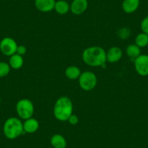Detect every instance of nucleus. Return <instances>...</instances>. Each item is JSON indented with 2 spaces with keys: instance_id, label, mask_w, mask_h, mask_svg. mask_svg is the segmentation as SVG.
<instances>
[{
  "instance_id": "nucleus-10",
  "label": "nucleus",
  "mask_w": 148,
  "mask_h": 148,
  "mask_svg": "<svg viewBox=\"0 0 148 148\" xmlns=\"http://www.w3.org/2000/svg\"><path fill=\"white\" fill-rule=\"evenodd\" d=\"M122 56H123V52L121 49L118 47H113L106 52L107 61L110 63L119 62L121 59Z\"/></svg>"
},
{
  "instance_id": "nucleus-1",
  "label": "nucleus",
  "mask_w": 148,
  "mask_h": 148,
  "mask_svg": "<svg viewBox=\"0 0 148 148\" xmlns=\"http://www.w3.org/2000/svg\"><path fill=\"white\" fill-rule=\"evenodd\" d=\"M82 60L89 66H103L107 61L106 52L101 47H89L84 50L82 53Z\"/></svg>"
},
{
  "instance_id": "nucleus-15",
  "label": "nucleus",
  "mask_w": 148,
  "mask_h": 148,
  "mask_svg": "<svg viewBox=\"0 0 148 148\" xmlns=\"http://www.w3.org/2000/svg\"><path fill=\"white\" fill-rule=\"evenodd\" d=\"M81 74H82L81 70L79 69V67L75 65H71L68 67L65 71V76L71 80H76L79 79Z\"/></svg>"
},
{
  "instance_id": "nucleus-24",
  "label": "nucleus",
  "mask_w": 148,
  "mask_h": 148,
  "mask_svg": "<svg viewBox=\"0 0 148 148\" xmlns=\"http://www.w3.org/2000/svg\"><path fill=\"white\" fill-rule=\"evenodd\" d=\"M1 101H2V98H1V96H0V103H1Z\"/></svg>"
},
{
  "instance_id": "nucleus-8",
  "label": "nucleus",
  "mask_w": 148,
  "mask_h": 148,
  "mask_svg": "<svg viewBox=\"0 0 148 148\" xmlns=\"http://www.w3.org/2000/svg\"><path fill=\"white\" fill-rule=\"evenodd\" d=\"M71 11L73 14L79 15L83 14L87 10V0H73L71 4Z\"/></svg>"
},
{
  "instance_id": "nucleus-22",
  "label": "nucleus",
  "mask_w": 148,
  "mask_h": 148,
  "mask_svg": "<svg viewBox=\"0 0 148 148\" xmlns=\"http://www.w3.org/2000/svg\"><path fill=\"white\" fill-rule=\"evenodd\" d=\"M120 37L122 38V39H126V38H128L130 35V31H129L128 28H124L123 29H121L120 31Z\"/></svg>"
},
{
  "instance_id": "nucleus-9",
  "label": "nucleus",
  "mask_w": 148,
  "mask_h": 148,
  "mask_svg": "<svg viewBox=\"0 0 148 148\" xmlns=\"http://www.w3.org/2000/svg\"><path fill=\"white\" fill-rule=\"evenodd\" d=\"M55 0H35V6L42 12H49L55 8Z\"/></svg>"
},
{
  "instance_id": "nucleus-19",
  "label": "nucleus",
  "mask_w": 148,
  "mask_h": 148,
  "mask_svg": "<svg viewBox=\"0 0 148 148\" xmlns=\"http://www.w3.org/2000/svg\"><path fill=\"white\" fill-rule=\"evenodd\" d=\"M10 68L9 63L5 62H0V78L8 76L10 71Z\"/></svg>"
},
{
  "instance_id": "nucleus-6",
  "label": "nucleus",
  "mask_w": 148,
  "mask_h": 148,
  "mask_svg": "<svg viewBox=\"0 0 148 148\" xmlns=\"http://www.w3.org/2000/svg\"><path fill=\"white\" fill-rule=\"evenodd\" d=\"M18 44L10 37H5L0 42V51L6 56H12L16 53Z\"/></svg>"
},
{
  "instance_id": "nucleus-11",
  "label": "nucleus",
  "mask_w": 148,
  "mask_h": 148,
  "mask_svg": "<svg viewBox=\"0 0 148 148\" xmlns=\"http://www.w3.org/2000/svg\"><path fill=\"white\" fill-rule=\"evenodd\" d=\"M23 123V131L25 133L34 134L37 132L39 128V121L32 117L25 120L24 123Z\"/></svg>"
},
{
  "instance_id": "nucleus-13",
  "label": "nucleus",
  "mask_w": 148,
  "mask_h": 148,
  "mask_svg": "<svg viewBox=\"0 0 148 148\" xmlns=\"http://www.w3.org/2000/svg\"><path fill=\"white\" fill-rule=\"evenodd\" d=\"M50 144L54 148H65L67 147V141L61 134L53 135L51 137Z\"/></svg>"
},
{
  "instance_id": "nucleus-18",
  "label": "nucleus",
  "mask_w": 148,
  "mask_h": 148,
  "mask_svg": "<svg viewBox=\"0 0 148 148\" xmlns=\"http://www.w3.org/2000/svg\"><path fill=\"white\" fill-rule=\"evenodd\" d=\"M135 45L139 47L143 48L148 45V35L145 33H140L135 38Z\"/></svg>"
},
{
  "instance_id": "nucleus-5",
  "label": "nucleus",
  "mask_w": 148,
  "mask_h": 148,
  "mask_svg": "<svg viewBox=\"0 0 148 148\" xmlns=\"http://www.w3.org/2000/svg\"><path fill=\"white\" fill-rule=\"evenodd\" d=\"M79 86L86 92L95 89L97 84V76L92 71H84L82 73L79 78Z\"/></svg>"
},
{
  "instance_id": "nucleus-4",
  "label": "nucleus",
  "mask_w": 148,
  "mask_h": 148,
  "mask_svg": "<svg viewBox=\"0 0 148 148\" xmlns=\"http://www.w3.org/2000/svg\"><path fill=\"white\" fill-rule=\"evenodd\" d=\"M16 112L20 119L23 120L30 119L34 113V104L30 99H20L16 104Z\"/></svg>"
},
{
  "instance_id": "nucleus-17",
  "label": "nucleus",
  "mask_w": 148,
  "mask_h": 148,
  "mask_svg": "<svg viewBox=\"0 0 148 148\" xmlns=\"http://www.w3.org/2000/svg\"><path fill=\"white\" fill-rule=\"evenodd\" d=\"M141 48L135 44H131L126 47V54L132 59L135 60L141 55Z\"/></svg>"
},
{
  "instance_id": "nucleus-3",
  "label": "nucleus",
  "mask_w": 148,
  "mask_h": 148,
  "mask_svg": "<svg viewBox=\"0 0 148 148\" xmlns=\"http://www.w3.org/2000/svg\"><path fill=\"white\" fill-rule=\"evenodd\" d=\"M5 136L9 139H15L24 132L23 123L20 119L11 117L5 121L3 126Z\"/></svg>"
},
{
  "instance_id": "nucleus-23",
  "label": "nucleus",
  "mask_w": 148,
  "mask_h": 148,
  "mask_svg": "<svg viewBox=\"0 0 148 148\" xmlns=\"http://www.w3.org/2000/svg\"><path fill=\"white\" fill-rule=\"evenodd\" d=\"M26 51L27 49L24 45H18V48H17L16 53L21 55V56H23V55L26 53Z\"/></svg>"
},
{
  "instance_id": "nucleus-2",
  "label": "nucleus",
  "mask_w": 148,
  "mask_h": 148,
  "mask_svg": "<svg viewBox=\"0 0 148 148\" xmlns=\"http://www.w3.org/2000/svg\"><path fill=\"white\" fill-rule=\"evenodd\" d=\"M73 105L71 99L68 97H60L54 105V116L60 121H68L70 116L73 114Z\"/></svg>"
},
{
  "instance_id": "nucleus-14",
  "label": "nucleus",
  "mask_w": 148,
  "mask_h": 148,
  "mask_svg": "<svg viewBox=\"0 0 148 148\" xmlns=\"http://www.w3.org/2000/svg\"><path fill=\"white\" fill-rule=\"evenodd\" d=\"M23 56L15 53L12 55V56L10 57L9 60V65L11 68L14 70H18L22 68L23 65Z\"/></svg>"
},
{
  "instance_id": "nucleus-21",
  "label": "nucleus",
  "mask_w": 148,
  "mask_h": 148,
  "mask_svg": "<svg viewBox=\"0 0 148 148\" xmlns=\"http://www.w3.org/2000/svg\"><path fill=\"white\" fill-rule=\"evenodd\" d=\"M68 121L69 122L70 124L71 125H76L78 123H79V118L76 115L72 114L68 119Z\"/></svg>"
},
{
  "instance_id": "nucleus-20",
  "label": "nucleus",
  "mask_w": 148,
  "mask_h": 148,
  "mask_svg": "<svg viewBox=\"0 0 148 148\" xmlns=\"http://www.w3.org/2000/svg\"><path fill=\"white\" fill-rule=\"evenodd\" d=\"M141 29L142 32L148 35V16L145 17L141 22Z\"/></svg>"
},
{
  "instance_id": "nucleus-7",
  "label": "nucleus",
  "mask_w": 148,
  "mask_h": 148,
  "mask_svg": "<svg viewBox=\"0 0 148 148\" xmlns=\"http://www.w3.org/2000/svg\"><path fill=\"white\" fill-rule=\"evenodd\" d=\"M136 73L141 76H148V55H140L134 60Z\"/></svg>"
},
{
  "instance_id": "nucleus-16",
  "label": "nucleus",
  "mask_w": 148,
  "mask_h": 148,
  "mask_svg": "<svg viewBox=\"0 0 148 148\" xmlns=\"http://www.w3.org/2000/svg\"><path fill=\"white\" fill-rule=\"evenodd\" d=\"M54 10L60 15H65L71 10V6L65 0H59L55 2Z\"/></svg>"
},
{
  "instance_id": "nucleus-12",
  "label": "nucleus",
  "mask_w": 148,
  "mask_h": 148,
  "mask_svg": "<svg viewBox=\"0 0 148 148\" xmlns=\"http://www.w3.org/2000/svg\"><path fill=\"white\" fill-rule=\"evenodd\" d=\"M140 5V0H123L122 9L126 13L131 14L136 12Z\"/></svg>"
}]
</instances>
